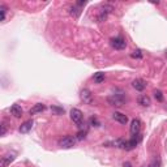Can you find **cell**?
<instances>
[{
  "instance_id": "1",
  "label": "cell",
  "mask_w": 167,
  "mask_h": 167,
  "mask_svg": "<svg viewBox=\"0 0 167 167\" xmlns=\"http://www.w3.org/2000/svg\"><path fill=\"white\" fill-rule=\"evenodd\" d=\"M107 101H108V103L111 104V106L120 107V106H123V103H124L125 97H124V93H120V94H115V93H114L112 95L108 97Z\"/></svg>"
},
{
  "instance_id": "2",
  "label": "cell",
  "mask_w": 167,
  "mask_h": 167,
  "mask_svg": "<svg viewBox=\"0 0 167 167\" xmlns=\"http://www.w3.org/2000/svg\"><path fill=\"white\" fill-rule=\"evenodd\" d=\"M74 144H76V138L72 136H65L59 141V146L63 149H71L74 146Z\"/></svg>"
},
{
  "instance_id": "3",
  "label": "cell",
  "mask_w": 167,
  "mask_h": 167,
  "mask_svg": "<svg viewBox=\"0 0 167 167\" xmlns=\"http://www.w3.org/2000/svg\"><path fill=\"white\" fill-rule=\"evenodd\" d=\"M71 119H72V121L74 123V124L81 127L82 125V120H84V115H82V112L78 108H72L71 110Z\"/></svg>"
},
{
  "instance_id": "4",
  "label": "cell",
  "mask_w": 167,
  "mask_h": 167,
  "mask_svg": "<svg viewBox=\"0 0 167 167\" xmlns=\"http://www.w3.org/2000/svg\"><path fill=\"white\" fill-rule=\"evenodd\" d=\"M111 46L115 48V50H124L127 43H125V41L121 37H118V38H112L111 39Z\"/></svg>"
},
{
  "instance_id": "5",
  "label": "cell",
  "mask_w": 167,
  "mask_h": 167,
  "mask_svg": "<svg viewBox=\"0 0 167 167\" xmlns=\"http://www.w3.org/2000/svg\"><path fill=\"white\" fill-rule=\"evenodd\" d=\"M129 131H131V133L133 135V136L138 135L140 131H141V121H140L138 119H133V120L131 121V128H129Z\"/></svg>"
},
{
  "instance_id": "6",
  "label": "cell",
  "mask_w": 167,
  "mask_h": 167,
  "mask_svg": "<svg viewBox=\"0 0 167 167\" xmlns=\"http://www.w3.org/2000/svg\"><path fill=\"white\" fill-rule=\"evenodd\" d=\"M80 97H81V99H82L85 103H87V104L93 103V94L90 93L89 89H82L81 93H80Z\"/></svg>"
},
{
  "instance_id": "7",
  "label": "cell",
  "mask_w": 167,
  "mask_h": 167,
  "mask_svg": "<svg viewBox=\"0 0 167 167\" xmlns=\"http://www.w3.org/2000/svg\"><path fill=\"white\" fill-rule=\"evenodd\" d=\"M15 154H5L2 157V161H0V167H7L8 165H11L13 161H15Z\"/></svg>"
},
{
  "instance_id": "8",
  "label": "cell",
  "mask_w": 167,
  "mask_h": 167,
  "mask_svg": "<svg viewBox=\"0 0 167 167\" xmlns=\"http://www.w3.org/2000/svg\"><path fill=\"white\" fill-rule=\"evenodd\" d=\"M112 118H114V120H116L118 123H120V124H127V123H128L127 115H124V114H121V112H114Z\"/></svg>"
},
{
  "instance_id": "9",
  "label": "cell",
  "mask_w": 167,
  "mask_h": 167,
  "mask_svg": "<svg viewBox=\"0 0 167 167\" xmlns=\"http://www.w3.org/2000/svg\"><path fill=\"white\" fill-rule=\"evenodd\" d=\"M132 86L137 91H142L145 89V86H146V84H145V81L141 80V78H136V80H133V82H132Z\"/></svg>"
},
{
  "instance_id": "10",
  "label": "cell",
  "mask_w": 167,
  "mask_h": 167,
  "mask_svg": "<svg viewBox=\"0 0 167 167\" xmlns=\"http://www.w3.org/2000/svg\"><path fill=\"white\" fill-rule=\"evenodd\" d=\"M45 110H46L45 104H43V103H37V104H34V106L30 108L29 114H30V115H36V114L42 112V111H45Z\"/></svg>"
},
{
  "instance_id": "11",
  "label": "cell",
  "mask_w": 167,
  "mask_h": 167,
  "mask_svg": "<svg viewBox=\"0 0 167 167\" xmlns=\"http://www.w3.org/2000/svg\"><path fill=\"white\" fill-rule=\"evenodd\" d=\"M137 102H138V104H141V106H144V107H149V106H150V98H149L146 94L140 95L138 98H137Z\"/></svg>"
},
{
  "instance_id": "12",
  "label": "cell",
  "mask_w": 167,
  "mask_h": 167,
  "mask_svg": "<svg viewBox=\"0 0 167 167\" xmlns=\"http://www.w3.org/2000/svg\"><path fill=\"white\" fill-rule=\"evenodd\" d=\"M11 114L15 118H21L22 116V108H21L20 104H13L11 107Z\"/></svg>"
},
{
  "instance_id": "13",
  "label": "cell",
  "mask_w": 167,
  "mask_h": 167,
  "mask_svg": "<svg viewBox=\"0 0 167 167\" xmlns=\"http://www.w3.org/2000/svg\"><path fill=\"white\" fill-rule=\"evenodd\" d=\"M32 128H33V120H28V121H25V123L21 124L20 132H21V133H28Z\"/></svg>"
},
{
  "instance_id": "14",
  "label": "cell",
  "mask_w": 167,
  "mask_h": 167,
  "mask_svg": "<svg viewBox=\"0 0 167 167\" xmlns=\"http://www.w3.org/2000/svg\"><path fill=\"white\" fill-rule=\"evenodd\" d=\"M93 80H94L95 84H102V82L104 81V73H103V72H97V73H94Z\"/></svg>"
},
{
  "instance_id": "15",
  "label": "cell",
  "mask_w": 167,
  "mask_h": 167,
  "mask_svg": "<svg viewBox=\"0 0 167 167\" xmlns=\"http://www.w3.org/2000/svg\"><path fill=\"white\" fill-rule=\"evenodd\" d=\"M69 13H71L73 17H78L81 15V8L78 5H73V7L69 8Z\"/></svg>"
},
{
  "instance_id": "16",
  "label": "cell",
  "mask_w": 167,
  "mask_h": 167,
  "mask_svg": "<svg viewBox=\"0 0 167 167\" xmlns=\"http://www.w3.org/2000/svg\"><path fill=\"white\" fill-rule=\"evenodd\" d=\"M51 111L55 114V115H63L64 114V108L59 107V106H51Z\"/></svg>"
},
{
  "instance_id": "17",
  "label": "cell",
  "mask_w": 167,
  "mask_h": 167,
  "mask_svg": "<svg viewBox=\"0 0 167 167\" xmlns=\"http://www.w3.org/2000/svg\"><path fill=\"white\" fill-rule=\"evenodd\" d=\"M86 137V132L85 131H78L77 135H76V140H78V141H82V140H85Z\"/></svg>"
},
{
  "instance_id": "18",
  "label": "cell",
  "mask_w": 167,
  "mask_h": 167,
  "mask_svg": "<svg viewBox=\"0 0 167 167\" xmlns=\"http://www.w3.org/2000/svg\"><path fill=\"white\" fill-rule=\"evenodd\" d=\"M131 56L133 59H141L142 58V52H141V50H138V48H137V50H135L133 52H132Z\"/></svg>"
},
{
  "instance_id": "19",
  "label": "cell",
  "mask_w": 167,
  "mask_h": 167,
  "mask_svg": "<svg viewBox=\"0 0 167 167\" xmlns=\"http://www.w3.org/2000/svg\"><path fill=\"white\" fill-rule=\"evenodd\" d=\"M154 97H155V99L158 101V102H163V94H162L161 90H155L154 91Z\"/></svg>"
},
{
  "instance_id": "20",
  "label": "cell",
  "mask_w": 167,
  "mask_h": 167,
  "mask_svg": "<svg viewBox=\"0 0 167 167\" xmlns=\"http://www.w3.org/2000/svg\"><path fill=\"white\" fill-rule=\"evenodd\" d=\"M0 12H2V21L5 20V12H7V7L5 5H0Z\"/></svg>"
},
{
  "instance_id": "21",
  "label": "cell",
  "mask_w": 167,
  "mask_h": 167,
  "mask_svg": "<svg viewBox=\"0 0 167 167\" xmlns=\"http://www.w3.org/2000/svg\"><path fill=\"white\" fill-rule=\"evenodd\" d=\"M90 124H91V125H94V127H99V125H101V124H99V121L97 120L95 118H91V119H90Z\"/></svg>"
},
{
  "instance_id": "22",
  "label": "cell",
  "mask_w": 167,
  "mask_h": 167,
  "mask_svg": "<svg viewBox=\"0 0 167 167\" xmlns=\"http://www.w3.org/2000/svg\"><path fill=\"white\" fill-rule=\"evenodd\" d=\"M5 132H7V125L3 123V124H2V132H0V136H4V135H5Z\"/></svg>"
},
{
  "instance_id": "23",
  "label": "cell",
  "mask_w": 167,
  "mask_h": 167,
  "mask_svg": "<svg viewBox=\"0 0 167 167\" xmlns=\"http://www.w3.org/2000/svg\"><path fill=\"white\" fill-rule=\"evenodd\" d=\"M158 166H159V161H158V162L155 161V162H154V163H152V165H150V166H149V167H158Z\"/></svg>"
},
{
  "instance_id": "24",
  "label": "cell",
  "mask_w": 167,
  "mask_h": 167,
  "mask_svg": "<svg viewBox=\"0 0 167 167\" xmlns=\"http://www.w3.org/2000/svg\"><path fill=\"white\" fill-rule=\"evenodd\" d=\"M124 167H131V163H128V162H125V163H124Z\"/></svg>"
},
{
  "instance_id": "25",
  "label": "cell",
  "mask_w": 167,
  "mask_h": 167,
  "mask_svg": "<svg viewBox=\"0 0 167 167\" xmlns=\"http://www.w3.org/2000/svg\"><path fill=\"white\" fill-rule=\"evenodd\" d=\"M166 58H167V52H166Z\"/></svg>"
}]
</instances>
